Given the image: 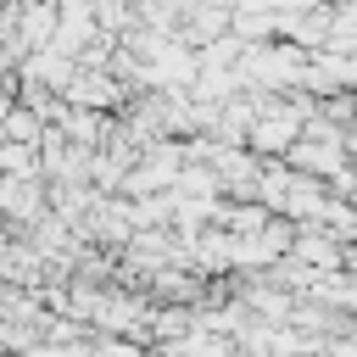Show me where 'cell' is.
I'll return each instance as SVG.
<instances>
[{
	"label": "cell",
	"instance_id": "6da1fadb",
	"mask_svg": "<svg viewBox=\"0 0 357 357\" xmlns=\"http://www.w3.org/2000/svg\"><path fill=\"white\" fill-rule=\"evenodd\" d=\"M67 106H95V112H117L123 100H128V84L117 78V73H106V67H78L73 61V73H67V84L56 89Z\"/></svg>",
	"mask_w": 357,
	"mask_h": 357
},
{
	"label": "cell",
	"instance_id": "7a4b0ae2",
	"mask_svg": "<svg viewBox=\"0 0 357 357\" xmlns=\"http://www.w3.org/2000/svg\"><path fill=\"white\" fill-rule=\"evenodd\" d=\"M0 173H11V178H39V151H33V139H0Z\"/></svg>",
	"mask_w": 357,
	"mask_h": 357
},
{
	"label": "cell",
	"instance_id": "3957f363",
	"mask_svg": "<svg viewBox=\"0 0 357 357\" xmlns=\"http://www.w3.org/2000/svg\"><path fill=\"white\" fill-rule=\"evenodd\" d=\"M39 128H45V117L33 106H22V100H11L0 112V139H39Z\"/></svg>",
	"mask_w": 357,
	"mask_h": 357
}]
</instances>
